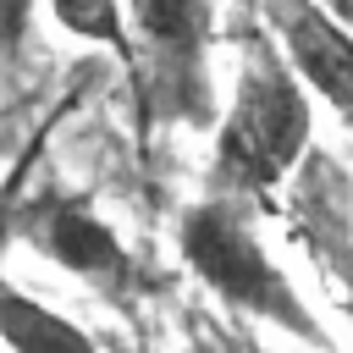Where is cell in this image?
<instances>
[{"mask_svg":"<svg viewBox=\"0 0 353 353\" xmlns=\"http://www.w3.org/2000/svg\"><path fill=\"white\" fill-rule=\"evenodd\" d=\"M309 143V99L281 61H248L237 77V99L221 121L215 143V182L226 193H265L276 188Z\"/></svg>","mask_w":353,"mask_h":353,"instance_id":"1","label":"cell"},{"mask_svg":"<svg viewBox=\"0 0 353 353\" xmlns=\"http://www.w3.org/2000/svg\"><path fill=\"white\" fill-rule=\"evenodd\" d=\"M182 254L193 265V276L221 292L226 303L248 309V314H265L287 331H303V336H320L314 320L303 314L292 281L276 270V259L248 237V226L226 210V204H199L188 221H182Z\"/></svg>","mask_w":353,"mask_h":353,"instance_id":"2","label":"cell"},{"mask_svg":"<svg viewBox=\"0 0 353 353\" xmlns=\"http://www.w3.org/2000/svg\"><path fill=\"white\" fill-rule=\"evenodd\" d=\"M287 55L336 110L353 116V33L325 11H287Z\"/></svg>","mask_w":353,"mask_h":353,"instance_id":"3","label":"cell"},{"mask_svg":"<svg viewBox=\"0 0 353 353\" xmlns=\"http://www.w3.org/2000/svg\"><path fill=\"white\" fill-rule=\"evenodd\" d=\"M44 248L72 270V276H88V281H121L127 276V254L121 243L110 237V226L83 210V204H55L44 210V226H39Z\"/></svg>","mask_w":353,"mask_h":353,"instance_id":"4","label":"cell"},{"mask_svg":"<svg viewBox=\"0 0 353 353\" xmlns=\"http://www.w3.org/2000/svg\"><path fill=\"white\" fill-rule=\"evenodd\" d=\"M132 22L165 72L193 77V66L204 55V33H210L204 0H132Z\"/></svg>","mask_w":353,"mask_h":353,"instance_id":"5","label":"cell"},{"mask_svg":"<svg viewBox=\"0 0 353 353\" xmlns=\"http://www.w3.org/2000/svg\"><path fill=\"white\" fill-rule=\"evenodd\" d=\"M0 336L11 353H99L88 342V331H77L72 320H61L55 309H44L39 298H28L6 281H0Z\"/></svg>","mask_w":353,"mask_h":353,"instance_id":"6","label":"cell"},{"mask_svg":"<svg viewBox=\"0 0 353 353\" xmlns=\"http://www.w3.org/2000/svg\"><path fill=\"white\" fill-rule=\"evenodd\" d=\"M50 17L66 33L88 39V44H110L116 55H132L127 22H121V0H50Z\"/></svg>","mask_w":353,"mask_h":353,"instance_id":"7","label":"cell"},{"mask_svg":"<svg viewBox=\"0 0 353 353\" xmlns=\"http://www.w3.org/2000/svg\"><path fill=\"white\" fill-rule=\"evenodd\" d=\"M28 11H33V0H0V44H11V39L22 33Z\"/></svg>","mask_w":353,"mask_h":353,"instance_id":"8","label":"cell"},{"mask_svg":"<svg viewBox=\"0 0 353 353\" xmlns=\"http://www.w3.org/2000/svg\"><path fill=\"white\" fill-rule=\"evenodd\" d=\"M325 11H331L336 22H347V28H353V0H325Z\"/></svg>","mask_w":353,"mask_h":353,"instance_id":"9","label":"cell"}]
</instances>
